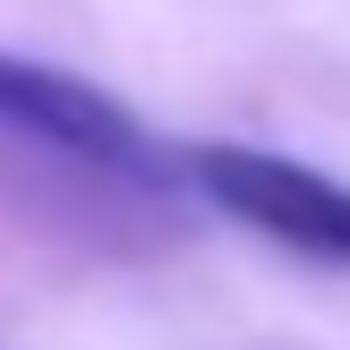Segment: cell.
I'll use <instances>...</instances> for the list:
<instances>
[{"instance_id": "cell-1", "label": "cell", "mask_w": 350, "mask_h": 350, "mask_svg": "<svg viewBox=\"0 0 350 350\" xmlns=\"http://www.w3.org/2000/svg\"><path fill=\"white\" fill-rule=\"evenodd\" d=\"M0 146L51 154L68 171L129 180V188H180V146H163L111 85L17 60V51H0Z\"/></svg>"}, {"instance_id": "cell-2", "label": "cell", "mask_w": 350, "mask_h": 350, "mask_svg": "<svg viewBox=\"0 0 350 350\" xmlns=\"http://www.w3.org/2000/svg\"><path fill=\"white\" fill-rule=\"evenodd\" d=\"M180 188L205 197L214 214H231L239 231L273 239L282 256L325 273H350V180L299 163V154H265V146H180Z\"/></svg>"}]
</instances>
